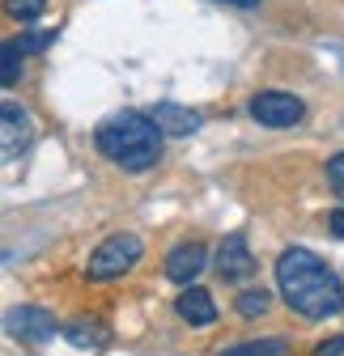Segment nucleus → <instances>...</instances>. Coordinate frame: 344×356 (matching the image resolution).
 <instances>
[{
	"instance_id": "1",
	"label": "nucleus",
	"mask_w": 344,
	"mask_h": 356,
	"mask_svg": "<svg viewBox=\"0 0 344 356\" xmlns=\"http://www.w3.org/2000/svg\"><path fill=\"white\" fill-rule=\"evenodd\" d=\"M276 284L289 309H297L302 318H331L344 309V284L323 259H315L302 246H289L276 259Z\"/></svg>"
},
{
	"instance_id": "2",
	"label": "nucleus",
	"mask_w": 344,
	"mask_h": 356,
	"mask_svg": "<svg viewBox=\"0 0 344 356\" xmlns=\"http://www.w3.org/2000/svg\"><path fill=\"white\" fill-rule=\"evenodd\" d=\"M162 136L166 131L153 123V115H136V111H123L111 115L107 123H98V149L107 161L123 165V170H153L162 157Z\"/></svg>"
},
{
	"instance_id": "3",
	"label": "nucleus",
	"mask_w": 344,
	"mask_h": 356,
	"mask_svg": "<svg viewBox=\"0 0 344 356\" xmlns=\"http://www.w3.org/2000/svg\"><path fill=\"white\" fill-rule=\"evenodd\" d=\"M136 259H141V238H136V234H115V238H107V242L90 254V263H85V276H90V280H115V276H123Z\"/></svg>"
},
{
	"instance_id": "4",
	"label": "nucleus",
	"mask_w": 344,
	"mask_h": 356,
	"mask_svg": "<svg viewBox=\"0 0 344 356\" xmlns=\"http://www.w3.org/2000/svg\"><path fill=\"white\" fill-rule=\"evenodd\" d=\"M306 115V106L293 94H281V89H264V94L251 98V119L264 127H297Z\"/></svg>"
},
{
	"instance_id": "5",
	"label": "nucleus",
	"mask_w": 344,
	"mask_h": 356,
	"mask_svg": "<svg viewBox=\"0 0 344 356\" xmlns=\"http://www.w3.org/2000/svg\"><path fill=\"white\" fill-rule=\"evenodd\" d=\"M9 331L26 343H47L56 335V318L47 314V309H34V305H22L9 314Z\"/></svg>"
},
{
	"instance_id": "6",
	"label": "nucleus",
	"mask_w": 344,
	"mask_h": 356,
	"mask_svg": "<svg viewBox=\"0 0 344 356\" xmlns=\"http://www.w3.org/2000/svg\"><path fill=\"white\" fill-rule=\"evenodd\" d=\"M204 263H208V250L200 242H183V246H175L166 254V276L175 284H191L204 272Z\"/></svg>"
},
{
	"instance_id": "7",
	"label": "nucleus",
	"mask_w": 344,
	"mask_h": 356,
	"mask_svg": "<svg viewBox=\"0 0 344 356\" xmlns=\"http://www.w3.org/2000/svg\"><path fill=\"white\" fill-rule=\"evenodd\" d=\"M0 131H5V140H0V149H5V157H22V149L30 145V115L17 106V102H5L0 106Z\"/></svg>"
},
{
	"instance_id": "8",
	"label": "nucleus",
	"mask_w": 344,
	"mask_h": 356,
	"mask_svg": "<svg viewBox=\"0 0 344 356\" xmlns=\"http://www.w3.org/2000/svg\"><path fill=\"white\" fill-rule=\"evenodd\" d=\"M217 272H221V280H247L255 272V259H251L242 234H230L221 242V250H217Z\"/></svg>"
},
{
	"instance_id": "9",
	"label": "nucleus",
	"mask_w": 344,
	"mask_h": 356,
	"mask_svg": "<svg viewBox=\"0 0 344 356\" xmlns=\"http://www.w3.org/2000/svg\"><path fill=\"white\" fill-rule=\"evenodd\" d=\"M175 309H179V318L191 323V327H212V323H217V305H212L208 289H187V293H179Z\"/></svg>"
},
{
	"instance_id": "10",
	"label": "nucleus",
	"mask_w": 344,
	"mask_h": 356,
	"mask_svg": "<svg viewBox=\"0 0 344 356\" xmlns=\"http://www.w3.org/2000/svg\"><path fill=\"white\" fill-rule=\"evenodd\" d=\"M153 123L166 131V136H187V131L200 127V115L187 111V106H175V102H157L153 106Z\"/></svg>"
},
{
	"instance_id": "11",
	"label": "nucleus",
	"mask_w": 344,
	"mask_h": 356,
	"mask_svg": "<svg viewBox=\"0 0 344 356\" xmlns=\"http://www.w3.org/2000/svg\"><path fill=\"white\" fill-rule=\"evenodd\" d=\"M64 339H68L72 348H102V343H107V327L94 323V318H72V323L64 327Z\"/></svg>"
},
{
	"instance_id": "12",
	"label": "nucleus",
	"mask_w": 344,
	"mask_h": 356,
	"mask_svg": "<svg viewBox=\"0 0 344 356\" xmlns=\"http://www.w3.org/2000/svg\"><path fill=\"white\" fill-rule=\"evenodd\" d=\"M268 305H272V293H268V289H242V293H238V314H242V318L268 314Z\"/></svg>"
},
{
	"instance_id": "13",
	"label": "nucleus",
	"mask_w": 344,
	"mask_h": 356,
	"mask_svg": "<svg viewBox=\"0 0 344 356\" xmlns=\"http://www.w3.org/2000/svg\"><path fill=\"white\" fill-rule=\"evenodd\" d=\"M285 352H289L285 339H260V343H238V348H230L221 356H285Z\"/></svg>"
},
{
	"instance_id": "14",
	"label": "nucleus",
	"mask_w": 344,
	"mask_h": 356,
	"mask_svg": "<svg viewBox=\"0 0 344 356\" xmlns=\"http://www.w3.org/2000/svg\"><path fill=\"white\" fill-rule=\"evenodd\" d=\"M22 47H17V38H9L5 42V51H0V60H5V85H17V76H22Z\"/></svg>"
},
{
	"instance_id": "15",
	"label": "nucleus",
	"mask_w": 344,
	"mask_h": 356,
	"mask_svg": "<svg viewBox=\"0 0 344 356\" xmlns=\"http://www.w3.org/2000/svg\"><path fill=\"white\" fill-rule=\"evenodd\" d=\"M5 9H9V17H17V22H34L42 9H47V0H5Z\"/></svg>"
},
{
	"instance_id": "16",
	"label": "nucleus",
	"mask_w": 344,
	"mask_h": 356,
	"mask_svg": "<svg viewBox=\"0 0 344 356\" xmlns=\"http://www.w3.org/2000/svg\"><path fill=\"white\" fill-rule=\"evenodd\" d=\"M327 183H331V191L344 200V153H336V157L327 161Z\"/></svg>"
},
{
	"instance_id": "17",
	"label": "nucleus",
	"mask_w": 344,
	"mask_h": 356,
	"mask_svg": "<svg viewBox=\"0 0 344 356\" xmlns=\"http://www.w3.org/2000/svg\"><path fill=\"white\" fill-rule=\"evenodd\" d=\"M315 356H344V335H331L315 348Z\"/></svg>"
},
{
	"instance_id": "18",
	"label": "nucleus",
	"mask_w": 344,
	"mask_h": 356,
	"mask_svg": "<svg viewBox=\"0 0 344 356\" xmlns=\"http://www.w3.org/2000/svg\"><path fill=\"white\" fill-rule=\"evenodd\" d=\"M327 229H331L336 238H344V208H336V212H327Z\"/></svg>"
},
{
	"instance_id": "19",
	"label": "nucleus",
	"mask_w": 344,
	"mask_h": 356,
	"mask_svg": "<svg viewBox=\"0 0 344 356\" xmlns=\"http://www.w3.org/2000/svg\"><path fill=\"white\" fill-rule=\"evenodd\" d=\"M230 5H242V9H251V5H260V0H230Z\"/></svg>"
}]
</instances>
